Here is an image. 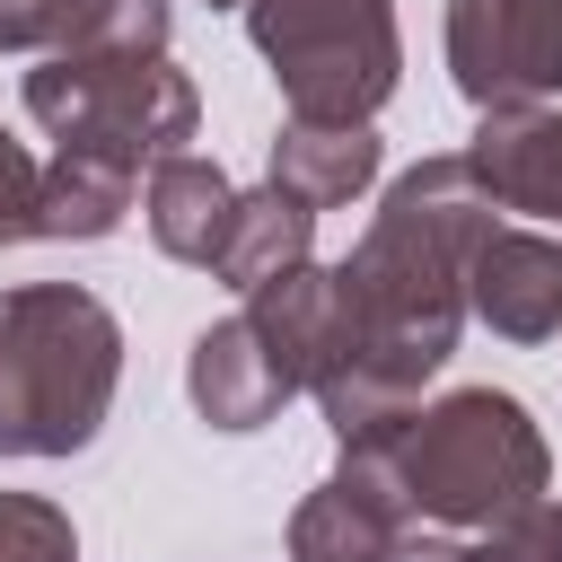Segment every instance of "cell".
I'll use <instances>...</instances> for the list:
<instances>
[{
  "instance_id": "6da1fadb",
  "label": "cell",
  "mask_w": 562,
  "mask_h": 562,
  "mask_svg": "<svg viewBox=\"0 0 562 562\" xmlns=\"http://www.w3.org/2000/svg\"><path fill=\"white\" fill-rule=\"evenodd\" d=\"M492 193L474 184L465 149L422 158L386 184L378 220L360 228V246L334 263V342L316 369V404L334 422L342 448H378L422 386L448 369L457 334H465V263L474 237L492 228Z\"/></svg>"
},
{
  "instance_id": "7a4b0ae2",
  "label": "cell",
  "mask_w": 562,
  "mask_h": 562,
  "mask_svg": "<svg viewBox=\"0 0 562 562\" xmlns=\"http://www.w3.org/2000/svg\"><path fill=\"white\" fill-rule=\"evenodd\" d=\"M123 386V325L79 281L0 299V457H79Z\"/></svg>"
},
{
  "instance_id": "3957f363",
  "label": "cell",
  "mask_w": 562,
  "mask_h": 562,
  "mask_svg": "<svg viewBox=\"0 0 562 562\" xmlns=\"http://www.w3.org/2000/svg\"><path fill=\"white\" fill-rule=\"evenodd\" d=\"M378 457L422 527H492V518L544 501V483H553L544 430L501 386H448L439 404H413L378 439Z\"/></svg>"
},
{
  "instance_id": "277c9868",
  "label": "cell",
  "mask_w": 562,
  "mask_h": 562,
  "mask_svg": "<svg viewBox=\"0 0 562 562\" xmlns=\"http://www.w3.org/2000/svg\"><path fill=\"white\" fill-rule=\"evenodd\" d=\"M26 114L53 140H70V149H105V158L158 167L167 149L193 140L202 97H193V79L167 53H140V44H70V53H44L26 70Z\"/></svg>"
},
{
  "instance_id": "5b68a950",
  "label": "cell",
  "mask_w": 562,
  "mask_h": 562,
  "mask_svg": "<svg viewBox=\"0 0 562 562\" xmlns=\"http://www.w3.org/2000/svg\"><path fill=\"white\" fill-rule=\"evenodd\" d=\"M246 35L290 114L316 123H369L404 79L395 0H246Z\"/></svg>"
},
{
  "instance_id": "8992f818",
  "label": "cell",
  "mask_w": 562,
  "mask_h": 562,
  "mask_svg": "<svg viewBox=\"0 0 562 562\" xmlns=\"http://www.w3.org/2000/svg\"><path fill=\"white\" fill-rule=\"evenodd\" d=\"M448 70L474 114L562 97V0H448Z\"/></svg>"
},
{
  "instance_id": "52a82bcc",
  "label": "cell",
  "mask_w": 562,
  "mask_h": 562,
  "mask_svg": "<svg viewBox=\"0 0 562 562\" xmlns=\"http://www.w3.org/2000/svg\"><path fill=\"white\" fill-rule=\"evenodd\" d=\"M413 509L378 448H342V465L290 509V562H439L413 544Z\"/></svg>"
},
{
  "instance_id": "ba28073f",
  "label": "cell",
  "mask_w": 562,
  "mask_h": 562,
  "mask_svg": "<svg viewBox=\"0 0 562 562\" xmlns=\"http://www.w3.org/2000/svg\"><path fill=\"white\" fill-rule=\"evenodd\" d=\"M465 307L501 342H553L562 334V237L544 228H483L465 263Z\"/></svg>"
},
{
  "instance_id": "9c48e42d",
  "label": "cell",
  "mask_w": 562,
  "mask_h": 562,
  "mask_svg": "<svg viewBox=\"0 0 562 562\" xmlns=\"http://www.w3.org/2000/svg\"><path fill=\"white\" fill-rule=\"evenodd\" d=\"M184 395H193V413H202L211 430H263V422L299 395V378H290V360L255 334V316L237 307V316H220V325L193 334Z\"/></svg>"
},
{
  "instance_id": "30bf717a",
  "label": "cell",
  "mask_w": 562,
  "mask_h": 562,
  "mask_svg": "<svg viewBox=\"0 0 562 562\" xmlns=\"http://www.w3.org/2000/svg\"><path fill=\"white\" fill-rule=\"evenodd\" d=\"M465 167L501 211H536L562 228V114L553 105L483 114V132L465 140Z\"/></svg>"
},
{
  "instance_id": "8fae6325",
  "label": "cell",
  "mask_w": 562,
  "mask_h": 562,
  "mask_svg": "<svg viewBox=\"0 0 562 562\" xmlns=\"http://www.w3.org/2000/svg\"><path fill=\"white\" fill-rule=\"evenodd\" d=\"M140 220H149V237H158V255H176V263H220V246H228V220H237V184L211 167V158H193V149H167L158 167H149V184H140Z\"/></svg>"
},
{
  "instance_id": "7c38bea8",
  "label": "cell",
  "mask_w": 562,
  "mask_h": 562,
  "mask_svg": "<svg viewBox=\"0 0 562 562\" xmlns=\"http://www.w3.org/2000/svg\"><path fill=\"white\" fill-rule=\"evenodd\" d=\"M167 0H0V53H70V44H140L167 53Z\"/></svg>"
},
{
  "instance_id": "4fadbf2b",
  "label": "cell",
  "mask_w": 562,
  "mask_h": 562,
  "mask_svg": "<svg viewBox=\"0 0 562 562\" xmlns=\"http://www.w3.org/2000/svg\"><path fill=\"white\" fill-rule=\"evenodd\" d=\"M378 167H386V149H378L369 123H316V114H290V123L272 132V184H290V193L316 202V211L369 193Z\"/></svg>"
},
{
  "instance_id": "5bb4252c",
  "label": "cell",
  "mask_w": 562,
  "mask_h": 562,
  "mask_svg": "<svg viewBox=\"0 0 562 562\" xmlns=\"http://www.w3.org/2000/svg\"><path fill=\"white\" fill-rule=\"evenodd\" d=\"M316 255V202H299L290 184H255V193H237V220H228V246H220V263H211V281H228V290H263V281H281L290 263H307Z\"/></svg>"
},
{
  "instance_id": "9a60e30c",
  "label": "cell",
  "mask_w": 562,
  "mask_h": 562,
  "mask_svg": "<svg viewBox=\"0 0 562 562\" xmlns=\"http://www.w3.org/2000/svg\"><path fill=\"white\" fill-rule=\"evenodd\" d=\"M132 184H140L132 158L53 140V158H44V237H79V246L88 237H114L123 211H132Z\"/></svg>"
},
{
  "instance_id": "2e32d148",
  "label": "cell",
  "mask_w": 562,
  "mask_h": 562,
  "mask_svg": "<svg viewBox=\"0 0 562 562\" xmlns=\"http://www.w3.org/2000/svg\"><path fill=\"white\" fill-rule=\"evenodd\" d=\"M439 562H562V509L553 501H527L492 527H465V544H448Z\"/></svg>"
},
{
  "instance_id": "e0dca14e",
  "label": "cell",
  "mask_w": 562,
  "mask_h": 562,
  "mask_svg": "<svg viewBox=\"0 0 562 562\" xmlns=\"http://www.w3.org/2000/svg\"><path fill=\"white\" fill-rule=\"evenodd\" d=\"M0 562H79L70 509H53L44 492H0Z\"/></svg>"
},
{
  "instance_id": "ac0fdd59",
  "label": "cell",
  "mask_w": 562,
  "mask_h": 562,
  "mask_svg": "<svg viewBox=\"0 0 562 562\" xmlns=\"http://www.w3.org/2000/svg\"><path fill=\"white\" fill-rule=\"evenodd\" d=\"M26 237H44V167L0 123V246H26Z\"/></svg>"
},
{
  "instance_id": "d6986e66",
  "label": "cell",
  "mask_w": 562,
  "mask_h": 562,
  "mask_svg": "<svg viewBox=\"0 0 562 562\" xmlns=\"http://www.w3.org/2000/svg\"><path fill=\"white\" fill-rule=\"evenodd\" d=\"M211 9H246V0H211Z\"/></svg>"
}]
</instances>
